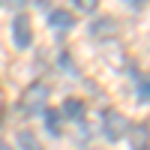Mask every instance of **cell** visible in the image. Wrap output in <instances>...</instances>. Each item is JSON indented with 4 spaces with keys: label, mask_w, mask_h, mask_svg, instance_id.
I'll return each mask as SVG.
<instances>
[{
    "label": "cell",
    "mask_w": 150,
    "mask_h": 150,
    "mask_svg": "<svg viewBox=\"0 0 150 150\" xmlns=\"http://www.w3.org/2000/svg\"><path fill=\"white\" fill-rule=\"evenodd\" d=\"M48 84H42V81H33V84H27V90H24V96H21V105H24V111L27 114H36V111H45V102H48Z\"/></svg>",
    "instance_id": "1"
},
{
    "label": "cell",
    "mask_w": 150,
    "mask_h": 150,
    "mask_svg": "<svg viewBox=\"0 0 150 150\" xmlns=\"http://www.w3.org/2000/svg\"><path fill=\"white\" fill-rule=\"evenodd\" d=\"M129 132V117L120 111H105V138L108 141H120Z\"/></svg>",
    "instance_id": "2"
},
{
    "label": "cell",
    "mask_w": 150,
    "mask_h": 150,
    "mask_svg": "<svg viewBox=\"0 0 150 150\" xmlns=\"http://www.w3.org/2000/svg\"><path fill=\"white\" fill-rule=\"evenodd\" d=\"M12 42H15V48H30L33 42V30H30V18L24 15V12H18L15 15V24H12Z\"/></svg>",
    "instance_id": "3"
},
{
    "label": "cell",
    "mask_w": 150,
    "mask_h": 150,
    "mask_svg": "<svg viewBox=\"0 0 150 150\" xmlns=\"http://www.w3.org/2000/svg\"><path fill=\"white\" fill-rule=\"evenodd\" d=\"M114 33H117V21L114 18H96L90 24V36L93 39H111Z\"/></svg>",
    "instance_id": "4"
},
{
    "label": "cell",
    "mask_w": 150,
    "mask_h": 150,
    "mask_svg": "<svg viewBox=\"0 0 150 150\" xmlns=\"http://www.w3.org/2000/svg\"><path fill=\"white\" fill-rule=\"evenodd\" d=\"M51 27H57V30L75 27V15H72V12H66V9H54V12H51Z\"/></svg>",
    "instance_id": "5"
},
{
    "label": "cell",
    "mask_w": 150,
    "mask_h": 150,
    "mask_svg": "<svg viewBox=\"0 0 150 150\" xmlns=\"http://www.w3.org/2000/svg\"><path fill=\"white\" fill-rule=\"evenodd\" d=\"M60 114L69 117V120H81L84 117V102H81V99H66L63 108H60Z\"/></svg>",
    "instance_id": "6"
},
{
    "label": "cell",
    "mask_w": 150,
    "mask_h": 150,
    "mask_svg": "<svg viewBox=\"0 0 150 150\" xmlns=\"http://www.w3.org/2000/svg\"><path fill=\"white\" fill-rule=\"evenodd\" d=\"M18 150H42V147H39V138H36V132L21 129V132H18Z\"/></svg>",
    "instance_id": "7"
},
{
    "label": "cell",
    "mask_w": 150,
    "mask_h": 150,
    "mask_svg": "<svg viewBox=\"0 0 150 150\" xmlns=\"http://www.w3.org/2000/svg\"><path fill=\"white\" fill-rule=\"evenodd\" d=\"M132 147L135 150H147V126H144V123L132 132Z\"/></svg>",
    "instance_id": "8"
},
{
    "label": "cell",
    "mask_w": 150,
    "mask_h": 150,
    "mask_svg": "<svg viewBox=\"0 0 150 150\" xmlns=\"http://www.w3.org/2000/svg\"><path fill=\"white\" fill-rule=\"evenodd\" d=\"M45 126L51 135H60V114L57 111H45Z\"/></svg>",
    "instance_id": "9"
},
{
    "label": "cell",
    "mask_w": 150,
    "mask_h": 150,
    "mask_svg": "<svg viewBox=\"0 0 150 150\" xmlns=\"http://www.w3.org/2000/svg\"><path fill=\"white\" fill-rule=\"evenodd\" d=\"M147 93H150V90H147V78L138 75V102H141V105L147 102Z\"/></svg>",
    "instance_id": "10"
},
{
    "label": "cell",
    "mask_w": 150,
    "mask_h": 150,
    "mask_svg": "<svg viewBox=\"0 0 150 150\" xmlns=\"http://www.w3.org/2000/svg\"><path fill=\"white\" fill-rule=\"evenodd\" d=\"M75 6H78L81 12H93L99 6V0H75Z\"/></svg>",
    "instance_id": "11"
},
{
    "label": "cell",
    "mask_w": 150,
    "mask_h": 150,
    "mask_svg": "<svg viewBox=\"0 0 150 150\" xmlns=\"http://www.w3.org/2000/svg\"><path fill=\"white\" fill-rule=\"evenodd\" d=\"M24 3H27V0H3V6H6V9H15V12L24 9Z\"/></svg>",
    "instance_id": "12"
},
{
    "label": "cell",
    "mask_w": 150,
    "mask_h": 150,
    "mask_svg": "<svg viewBox=\"0 0 150 150\" xmlns=\"http://www.w3.org/2000/svg\"><path fill=\"white\" fill-rule=\"evenodd\" d=\"M144 3H147V0H129V6H132V9H144Z\"/></svg>",
    "instance_id": "13"
},
{
    "label": "cell",
    "mask_w": 150,
    "mask_h": 150,
    "mask_svg": "<svg viewBox=\"0 0 150 150\" xmlns=\"http://www.w3.org/2000/svg\"><path fill=\"white\" fill-rule=\"evenodd\" d=\"M0 150H12V147H9V144H0Z\"/></svg>",
    "instance_id": "14"
},
{
    "label": "cell",
    "mask_w": 150,
    "mask_h": 150,
    "mask_svg": "<svg viewBox=\"0 0 150 150\" xmlns=\"http://www.w3.org/2000/svg\"><path fill=\"white\" fill-rule=\"evenodd\" d=\"M0 99H3V96H0Z\"/></svg>",
    "instance_id": "15"
}]
</instances>
